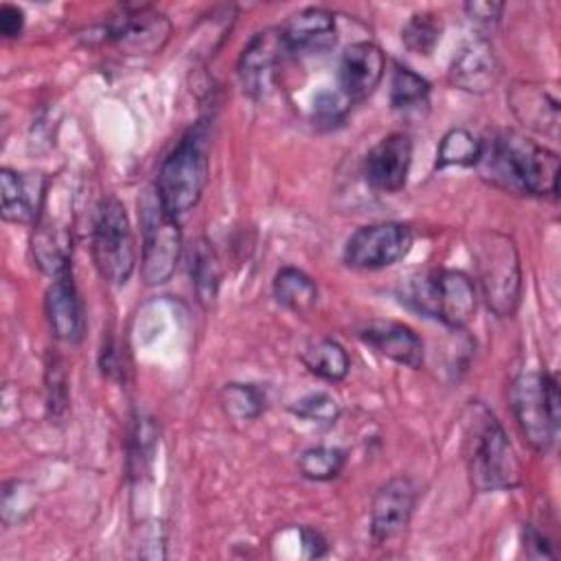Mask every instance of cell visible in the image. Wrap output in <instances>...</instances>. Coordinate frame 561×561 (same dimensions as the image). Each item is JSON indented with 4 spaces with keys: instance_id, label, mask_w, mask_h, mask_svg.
I'll return each mask as SVG.
<instances>
[{
    "instance_id": "obj_1",
    "label": "cell",
    "mask_w": 561,
    "mask_h": 561,
    "mask_svg": "<svg viewBox=\"0 0 561 561\" xmlns=\"http://www.w3.org/2000/svg\"><path fill=\"white\" fill-rule=\"evenodd\" d=\"M482 142L476 162L480 178L506 193L546 197L559 191V156L528 136L500 129Z\"/></svg>"
},
{
    "instance_id": "obj_2",
    "label": "cell",
    "mask_w": 561,
    "mask_h": 561,
    "mask_svg": "<svg viewBox=\"0 0 561 561\" xmlns=\"http://www.w3.org/2000/svg\"><path fill=\"white\" fill-rule=\"evenodd\" d=\"M462 458L476 491H506L519 484L522 465L497 416L480 401L462 414Z\"/></svg>"
},
{
    "instance_id": "obj_3",
    "label": "cell",
    "mask_w": 561,
    "mask_h": 561,
    "mask_svg": "<svg viewBox=\"0 0 561 561\" xmlns=\"http://www.w3.org/2000/svg\"><path fill=\"white\" fill-rule=\"evenodd\" d=\"M208 129L195 123L167 153L158 169L156 195L167 213L180 217L197 206L208 184Z\"/></svg>"
},
{
    "instance_id": "obj_4",
    "label": "cell",
    "mask_w": 561,
    "mask_h": 561,
    "mask_svg": "<svg viewBox=\"0 0 561 561\" xmlns=\"http://www.w3.org/2000/svg\"><path fill=\"white\" fill-rule=\"evenodd\" d=\"M480 294L497 318L515 316L522 298V265L515 241L500 230H482L471 243Z\"/></svg>"
},
{
    "instance_id": "obj_5",
    "label": "cell",
    "mask_w": 561,
    "mask_h": 561,
    "mask_svg": "<svg viewBox=\"0 0 561 561\" xmlns=\"http://www.w3.org/2000/svg\"><path fill=\"white\" fill-rule=\"evenodd\" d=\"M511 410L524 440L546 454L557 438L561 419V394L550 373H519L511 383Z\"/></svg>"
},
{
    "instance_id": "obj_6",
    "label": "cell",
    "mask_w": 561,
    "mask_h": 561,
    "mask_svg": "<svg viewBox=\"0 0 561 561\" xmlns=\"http://www.w3.org/2000/svg\"><path fill=\"white\" fill-rule=\"evenodd\" d=\"M408 300L423 316L436 318L451 329L467 327L478 307L473 280L460 270H434L410 283Z\"/></svg>"
},
{
    "instance_id": "obj_7",
    "label": "cell",
    "mask_w": 561,
    "mask_h": 561,
    "mask_svg": "<svg viewBox=\"0 0 561 561\" xmlns=\"http://www.w3.org/2000/svg\"><path fill=\"white\" fill-rule=\"evenodd\" d=\"M92 261L101 278L114 287L129 280L136 267V245L127 210L114 195L99 204L92 226Z\"/></svg>"
},
{
    "instance_id": "obj_8",
    "label": "cell",
    "mask_w": 561,
    "mask_h": 561,
    "mask_svg": "<svg viewBox=\"0 0 561 561\" xmlns=\"http://www.w3.org/2000/svg\"><path fill=\"white\" fill-rule=\"evenodd\" d=\"M140 278L145 285H164L178 267L182 254V230L178 217L164 210L156 193H147L140 202Z\"/></svg>"
},
{
    "instance_id": "obj_9",
    "label": "cell",
    "mask_w": 561,
    "mask_h": 561,
    "mask_svg": "<svg viewBox=\"0 0 561 561\" xmlns=\"http://www.w3.org/2000/svg\"><path fill=\"white\" fill-rule=\"evenodd\" d=\"M412 239V228L401 221L368 224L346 239L342 259L355 270L390 267L410 252Z\"/></svg>"
},
{
    "instance_id": "obj_10",
    "label": "cell",
    "mask_w": 561,
    "mask_h": 561,
    "mask_svg": "<svg viewBox=\"0 0 561 561\" xmlns=\"http://www.w3.org/2000/svg\"><path fill=\"white\" fill-rule=\"evenodd\" d=\"M105 39L129 55H153L164 48L171 35V22L151 7L125 4L103 28Z\"/></svg>"
},
{
    "instance_id": "obj_11",
    "label": "cell",
    "mask_w": 561,
    "mask_h": 561,
    "mask_svg": "<svg viewBox=\"0 0 561 561\" xmlns=\"http://www.w3.org/2000/svg\"><path fill=\"white\" fill-rule=\"evenodd\" d=\"M285 53L287 48L278 28H265L252 35V39L243 46L237 64L243 92H248L252 99H263L274 85L276 68Z\"/></svg>"
},
{
    "instance_id": "obj_12",
    "label": "cell",
    "mask_w": 561,
    "mask_h": 561,
    "mask_svg": "<svg viewBox=\"0 0 561 561\" xmlns=\"http://www.w3.org/2000/svg\"><path fill=\"white\" fill-rule=\"evenodd\" d=\"M416 504V486L410 478L397 476L383 482L370 502V535L377 543L399 537L412 517Z\"/></svg>"
},
{
    "instance_id": "obj_13",
    "label": "cell",
    "mask_w": 561,
    "mask_h": 561,
    "mask_svg": "<svg viewBox=\"0 0 561 561\" xmlns=\"http://www.w3.org/2000/svg\"><path fill=\"white\" fill-rule=\"evenodd\" d=\"M412 162V140L403 131L381 138L364 158V178L375 191L397 193L405 186Z\"/></svg>"
},
{
    "instance_id": "obj_14",
    "label": "cell",
    "mask_w": 561,
    "mask_h": 561,
    "mask_svg": "<svg viewBox=\"0 0 561 561\" xmlns=\"http://www.w3.org/2000/svg\"><path fill=\"white\" fill-rule=\"evenodd\" d=\"M500 75L502 64L497 59V53L491 42L480 35L458 50V55L451 59L447 77L451 85L465 92L484 94L497 85Z\"/></svg>"
},
{
    "instance_id": "obj_15",
    "label": "cell",
    "mask_w": 561,
    "mask_h": 561,
    "mask_svg": "<svg viewBox=\"0 0 561 561\" xmlns=\"http://www.w3.org/2000/svg\"><path fill=\"white\" fill-rule=\"evenodd\" d=\"M386 57L383 50L373 42H355L351 44L340 59L337 81L340 92L351 101H364L375 92L379 81L383 79Z\"/></svg>"
},
{
    "instance_id": "obj_16",
    "label": "cell",
    "mask_w": 561,
    "mask_h": 561,
    "mask_svg": "<svg viewBox=\"0 0 561 561\" xmlns=\"http://www.w3.org/2000/svg\"><path fill=\"white\" fill-rule=\"evenodd\" d=\"M357 337L368 344L375 353L408 366L421 368L423 364V342L403 322L394 320H368L357 329Z\"/></svg>"
},
{
    "instance_id": "obj_17",
    "label": "cell",
    "mask_w": 561,
    "mask_h": 561,
    "mask_svg": "<svg viewBox=\"0 0 561 561\" xmlns=\"http://www.w3.org/2000/svg\"><path fill=\"white\" fill-rule=\"evenodd\" d=\"M515 118L530 131L541 136H559V101L533 81H515L506 94Z\"/></svg>"
},
{
    "instance_id": "obj_18",
    "label": "cell",
    "mask_w": 561,
    "mask_h": 561,
    "mask_svg": "<svg viewBox=\"0 0 561 561\" xmlns=\"http://www.w3.org/2000/svg\"><path fill=\"white\" fill-rule=\"evenodd\" d=\"M2 219L11 224H35L44 210L46 180L42 175L18 173L9 167L0 169Z\"/></svg>"
},
{
    "instance_id": "obj_19",
    "label": "cell",
    "mask_w": 561,
    "mask_h": 561,
    "mask_svg": "<svg viewBox=\"0 0 561 561\" xmlns=\"http://www.w3.org/2000/svg\"><path fill=\"white\" fill-rule=\"evenodd\" d=\"M44 309H46L48 327L57 340L77 344L83 337V329H85L83 307L70 272L53 278L50 287L46 289Z\"/></svg>"
},
{
    "instance_id": "obj_20",
    "label": "cell",
    "mask_w": 561,
    "mask_h": 561,
    "mask_svg": "<svg viewBox=\"0 0 561 561\" xmlns=\"http://www.w3.org/2000/svg\"><path fill=\"white\" fill-rule=\"evenodd\" d=\"M278 31L287 53L324 50L335 42V18L322 7H307L289 15Z\"/></svg>"
},
{
    "instance_id": "obj_21",
    "label": "cell",
    "mask_w": 561,
    "mask_h": 561,
    "mask_svg": "<svg viewBox=\"0 0 561 561\" xmlns=\"http://www.w3.org/2000/svg\"><path fill=\"white\" fill-rule=\"evenodd\" d=\"M31 248L35 263L44 274L57 278L70 272V234L66 228L53 226L39 217L35 221Z\"/></svg>"
},
{
    "instance_id": "obj_22",
    "label": "cell",
    "mask_w": 561,
    "mask_h": 561,
    "mask_svg": "<svg viewBox=\"0 0 561 561\" xmlns=\"http://www.w3.org/2000/svg\"><path fill=\"white\" fill-rule=\"evenodd\" d=\"M300 359L309 368V373H313L327 381H342L351 368L348 353L333 337L311 340L302 348Z\"/></svg>"
},
{
    "instance_id": "obj_23",
    "label": "cell",
    "mask_w": 561,
    "mask_h": 561,
    "mask_svg": "<svg viewBox=\"0 0 561 561\" xmlns=\"http://www.w3.org/2000/svg\"><path fill=\"white\" fill-rule=\"evenodd\" d=\"M272 291H274V298L296 311V313H305L309 311L316 300H318V287H316V280L305 274L302 270L298 267H280L276 274H274V283H272Z\"/></svg>"
},
{
    "instance_id": "obj_24",
    "label": "cell",
    "mask_w": 561,
    "mask_h": 561,
    "mask_svg": "<svg viewBox=\"0 0 561 561\" xmlns=\"http://www.w3.org/2000/svg\"><path fill=\"white\" fill-rule=\"evenodd\" d=\"M191 280L199 302L210 305L217 298L219 280H221V265L206 239L195 241L191 250Z\"/></svg>"
},
{
    "instance_id": "obj_25",
    "label": "cell",
    "mask_w": 561,
    "mask_h": 561,
    "mask_svg": "<svg viewBox=\"0 0 561 561\" xmlns=\"http://www.w3.org/2000/svg\"><path fill=\"white\" fill-rule=\"evenodd\" d=\"M482 142L465 127H451L438 142L436 169L445 167H476Z\"/></svg>"
},
{
    "instance_id": "obj_26",
    "label": "cell",
    "mask_w": 561,
    "mask_h": 561,
    "mask_svg": "<svg viewBox=\"0 0 561 561\" xmlns=\"http://www.w3.org/2000/svg\"><path fill=\"white\" fill-rule=\"evenodd\" d=\"M344 465H346V451L340 447L318 445V447L305 449L298 456V471L307 480H316V482L337 478L342 473Z\"/></svg>"
},
{
    "instance_id": "obj_27",
    "label": "cell",
    "mask_w": 561,
    "mask_h": 561,
    "mask_svg": "<svg viewBox=\"0 0 561 561\" xmlns=\"http://www.w3.org/2000/svg\"><path fill=\"white\" fill-rule=\"evenodd\" d=\"M430 94V83L412 68L394 64L390 79V105L394 110H412L416 105H425Z\"/></svg>"
},
{
    "instance_id": "obj_28",
    "label": "cell",
    "mask_w": 561,
    "mask_h": 561,
    "mask_svg": "<svg viewBox=\"0 0 561 561\" xmlns=\"http://www.w3.org/2000/svg\"><path fill=\"white\" fill-rule=\"evenodd\" d=\"M219 399L226 414L237 421L256 419L265 408V394L254 383H226Z\"/></svg>"
},
{
    "instance_id": "obj_29",
    "label": "cell",
    "mask_w": 561,
    "mask_h": 561,
    "mask_svg": "<svg viewBox=\"0 0 561 561\" xmlns=\"http://www.w3.org/2000/svg\"><path fill=\"white\" fill-rule=\"evenodd\" d=\"M440 33H443L440 18L432 11H423V13H414L405 22V26L401 31V39L408 50H412L416 55H430L434 50V46L438 44Z\"/></svg>"
},
{
    "instance_id": "obj_30",
    "label": "cell",
    "mask_w": 561,
    "mask_h": 561,
    "mask_svg": "<svg viewBox=\"0 0 561 561\" xmlns=\"http://www.w3.org/2000/svg\"><path fill=\"white\" fill-rule=\"evenodd\" d=\"M44 383H46L48 414H50V419L59 421L68 412V377H66L64 362L57 353H48V357H46Z\"/></svg>"
},
{
    "instance_id": "obj_31",
    "label": "cell",
    "mask_w": 561,
    "mask_h": 561,
    "mask_svg": "<svg viewBox=\"0 0 561 561\" xmlns=\"http://www.w3.org/2000/svg\"><path fill=\"white\" fill-rule=\"evenodd\" d=\"M2 522L4 526H13L24 522L35 511L33 489L22 480H9L2 484Z\"/></svg>"
},
{
    "instance_id": "obj_32",
    "label": "cell",
    "mask_w": 561,
    "mask_h": 561,
    "mask_svg": "<svg viewBox=\"0 0 561 561\" xmlns=\"http://www.w3.org/2000/svg\"><path fill=\"white\" fill-rule=\"evenodd\" d=\"M289 410L296 416L313 421V423H320V425H333L337 421V416H340V405H337V401L329 392L305 394Z\"/></svg>"
},
{
    "instance_id": "obj_33",
    "label": "cell",
    "mask_w": 561,
    "mask_h": 561,
    "mask_svg": "<svg viewBox=\"0 0 561 561\" xmlns=\"http://www.w3.org/2000/svg\"><path fill=\"white\" fill-rule=\"evenodd\" d=\"M348 105L351 101L337 90H320L316 96H313V105H311V116H313V123L318 127H324V129H331L335 125H340L344 118H346V112H348Z\"/></svg>"
},
{
    "instance_id": "obj_34",
    "label": "cell",
    "mask_w": 561,
    "mask_h": 561,
    "mask_svg": "<svg viewBox=\"0 0 561 561\" xmlns=\"http://www.w3.org/2000/svg\"><path fill=\"white\" fill-rule=\"evenodd\" d=\"M156 438H158V432H156V425L151 423V419L138 416L134 423V430H131V447H129L131 473L147 471Z\"/></svg>"
},
{
    "instance_id": "obj_35",
    "label": "cell",
    "mask_w": 561,
    "mask_h": 561,
    "mask_svg": "<svg viewBox=\"0 0 561 561\" xmlns=\"http://www.w3.org/2000/svg\"><path fill=\"white\" fill-rule=\"evenodd\" d=\"M502 11H504L502 2H467L465 4V13L480 28H493L500 22Z\"/></svg>"
},
{
    "instance_id": "obj_36",
    "label": "cell",
    "mask_w": 561,
    "mask_h": 561,
    "mask_svg": "<svg viewBox=\"0 0 561 561\" xmlns=\"http://www.w3.org/2000/svg\"><path fill=\"white\" fill-rule=\"evenodd\" d=\"M24 28V11L15 4H0V33L4 39H15Z\"/></svg>"
},
{
    "instance_id": "obj_37",
    "label": "cell",
    "mask_w": 561,
    "mask_h": 561,
    "mask_svg": "<svg viewBox=\"0 0 561 561\" xmlns=\"http://www.w3.org/2000/svg\"><path fill=\"white\" fill-rule=\"evenodd\" d=\"M524 552L528 557H535V559H541V557L552 559L554 557L548 539L537 528H533V526L524 528Z\"/></svg>"
},
{
    "instance_id": "obj_38",
    "label": "cell",
    "mask_w": 561,
    "mask_h": 561,
    "mask_svg": "<svg viewBox=\"0 0 561 561\" xmlns=\"http://www.w3.org/2000/svg\"><path fill=\"white\" fill-rule=\"evenodd\" d=\"M300 539H302V548H305V557L309 559H320L327 554L329 546H327V539L313 530V528H302L300 530Z\"/></svg>"
}]
</instances>
